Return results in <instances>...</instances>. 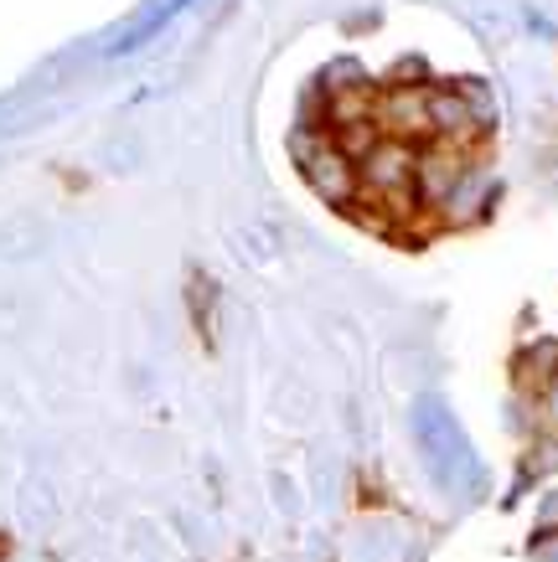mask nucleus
Wrapping results in <instances>:
<instances>
[{
  "mask_svg": "<svg viewBox=\"0 0 558 562\" xmlns=\"http://www.w3.org/2000/svg\"><path fill=\"white\" fill-rule=\"evenodd\" d=\"M311 186H316L326 201H352V196L362 192L357 186V160H347L326 139V145H316V160H311Z\"/></svg>",
  "mask_w": 558,
  "mask_h": 562,
  "instance_id": "f257e3e1",
  "label": "nucleus"
}]
</instances>
